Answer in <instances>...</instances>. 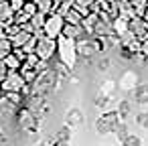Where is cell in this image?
I'll list each match as a JSON object with an SVG mask.
<instances>
[{"mask_svg":"<svg viewBox=\"0 0 148 146\" xmlns=\"http://www.w3.org/2000/svg\"><path fill=\"white\" fill-rule=\"evenodd\" d=\"M134 55H136V51H134L130 45H122V43H120V57H122V59H132Z\"/></svg>","mask_w":148,"mask_h":146,"instance_id":"cell-18","label":"cell"},{"mask_svg":"<svg viewBox=\"0 0 148 146\" xmlns=\"http://www.w3.org/2000/svg\"><path fill=\"white\" fill-rule=\"evenodd\" d=\"M69 138H71V128H69V124H67V126L59 128V132H57L55 140H69Z\"/></svg>","mask_w":148,"mask_h":146,"instance_id":"cell-20","label":"cell"},{"mask_svg":"<svg viewBox=\"0 0 148 146\" xmlns=\"http://www.w3.org/2000/svg\"><path fill=\"white\" fill-rule=\"evenodd\" d=\"M37 146H53L49 140H41V142H37Z\"/></svg>","mask_w":148,"mask_h":146,"instance_id":"cell-25","label":"cell"},{"mask_svg":"<svg viewBox=\"0 0 148 146\" xmlns=\"http://www.w3.org/2000/svg\"><path fill=\"white\" fill-rule=\"evenodd\" d=\"M136 124L142 126V128H148V112H140L136 116Z\"/></svg>","mask_w":148,"mask_h":146,"instance_id":"cell-21","label":"cell"},{"mask_svg":"<svg viewBox=\"0 0 148 146\" xmlns=\"http://www.w3.org/2000/svg\"><path fill=\"white\" fill-rule=\"evenodd\" d=\"M122 118H120V114H118V110L116 112H103L97 120H95V124H93V128H95V132L97 134H110V132H114V128H116V124L120 122Z\"/></svg>","mask_w":148,"mask_h":146,"instance_id":"cell-3","label":"cell"},{"mask_svg":"<svg viewBox=\"0 0 148 146\" xmlns=\"http://www.w3.org/2000/svg\"><path fill=\"white\" fill-rule=\"evenodd\" d=\"M75 47H77V55H81V57H91V55L97 53L95 39H77Z\"/></svg>","mask_w":148,"mask_h":146,"instance_id":"cell-8","label":"cell"},{"mask_svg":"<svg viewBox=\"0 0 148 146\" xmlns=\"http://www.w3.org/2000/svg\"><path fill=\"white\" fill-rule=\"evenodd\" d=\"M55 51H57V39H51V37H47V35H41L39 41H37L35 53H37L41 59L49 61V59L55 55Z\"/></svg>","mask_w":148,"mask_h":146,"instance_id":"cell-6","label":"cell"},{"mask_svg":"<svg viewBox=\"0 0 148 146\" xmlns=\"http://www.w3.org/2000/svg\"><path fill=\"white\" fill-rule=\"evenodd\" d=\"M31 37H33V35H31L29 31L21 29V31H18V33H16V35L12 37V43H14V47H23V45H25V43H27V41H29Z\"/></svg>","mask_w":148,"mask_h":146,"instance_id":"cell-14","label":"cell"},{"mask_svg":"<svg viewBox=\"0 0 148 146\" xmlns=\"http://www.w3.org/2000/svg\"><path fill=\"white\" fill-rule=\"evenodd\" d=\"M108 65H110V61H108V59H101V61L97 63V69H99V71H106Z\"/></svg>","mask_w":148,"mask_h":146,"instance_id":"cell-24","label":"cell"},{"mask_svg":"<svg viewBox=\"0 0 148 146\" xmlns=\"http://www.w3.org/2000/svg\"><path fill=\"white\" fill-rule=\"evenodd\" d=\"M14 49V43L10 37H0V59H4L8 53H12Z\"/></svg>","mask_w":148,"mask_h":146,"instance_id":"cell-13","label":"cell"},{"mask_svg":"<svg viewBox=\"0 0 148 146\" xmlns=\"http://www.w3.org/2000/svg\"><path fill=\"white\" fill-rule=\"evenodd\" d=\"M124 146H142V138L136 136V134H128L124 140H122Z\"/></svg>","mask_w":148,"mask_h":146,"instance_id":"cell-17","label":"cell"},{"mask_svg":"<svg viewBox=\"0 0 148 146\" xmlns=\"http://www.w3.org/2000/svg\"><path fill=\"white\" fill-rule=\"evenodd\" d=\"M95 106H97V108H106V106H108V93H106V91H101V93L95 97Z\"/></svg>","mask_w":148,"mask_h":146,"instance_id":"cell-22","label":"cell"},{"mask_svg":"<svg viewBox=\"0 0 148 146\" xmlns=\"http://www.w3.org/2000/svg\"><path fill=\"white\" fill-rule=\"evenodd\" d=\"M83 112L79 110V108H71L69 112H67V124L69 126H81L83 124Z\"/></svg>","mask_w":148,"mask_h":146,"instance_id":"cell-9","label":"cell"},{"mask_svg":"<svg viewBox=\"0 0 148 146\" xmlns=\"http://www.w3.org/2000/svg\"><path fill=\"white\" fill-rule=\"evenodd\" d=\"M118 114H120L122 120L128 118V114H130V101H128V99H122V101H120V106H118Z\"/></svg>","mask_w":148,"mask_h":146,"instance_id":"cell-19","label":"cell"},{"mask_svg":"<svg viewBox=\"0 0 148 146\" xmlns=\"http://www.w3.org/2000/svg\"><path fill=\"white\" fill-rule=\"evenodd\" d=\"M114 134H116V136H118V140L122 142V140L130 134V132H128V124H126L124 120H120V122L116 124V128H114Z\"/></svg>","mask_w":148,"mask_h":146,"instance_id":"cell-15","label":"cell"},{"mask_svg":"<svg viewBox=\"0 0 148 146\" xmlns=\"http://www.w3.org/2000/svg\"><path fill=\"white\" fill-rule=\"evenodd\" d=\"M63 19H65V23H71V25H81V23H83V14H81L75 6H71V8L65 12Z\"/></svg>","mask_w":148,"mask_h":146,"instance_id":"cell-11","label":"cell"},{"mask_svg":"<svg viewBox=\"0 0 148 146\" xmlns=\"http://www.w3.org/2000/svg\"><path fill=\"white\" fill-rule=\"evenodd\" d=\"M57 83V73L53 69H45L37 75V79L33 81L31 93H39V95H47V91Z\"/></svg>","mask_w":148,"mask_h":146,"instance_id":"cell-2","label":"cell"},{"mask_svg":"<svg viewBox=\"0 0 148 146\" xmlns=\"http://www.w3.org/2000/svg\"><path fill=\"white\" fill-rule=\"evenodd\" d=\"M37 2V6H39V10L41 12H53V6H55V0H35Z\"/></svg>","mask_w":148,"mask_h":146,"instance_id":"cell-16","label":"cell"},{"mask_svg":"<svg viewBox=\"0 0 148 146\" xmlns=\"http://www.w3.org/2000/svg\"><path fill=\"white\" fill-rule=\"evenodd\" d=\"M18 124H21L23 130H27V132H31V134H35V132L39 130V118L33 116L29 108L21 112V116H18Z\"/></svg>","mask_w":148,"mask_h":146,"instance_id":"cell-7","label":"cell"},{"mask_svg":"<svg viewBox=\"0 0 148 146\" xmlns=\"http://www.w3.org/2000/svg\"><path fill=\"white\" fill-rule=\"evenodd\" d=\"M63 27H65V19L57 12H49L47 21H45V27H43V33L51 39H59L61 33H63Z\"/></svg>","mask_w":148,"mask_h":146,"instance_id":"cell-4","label":"cell"},{"mask_svg":"<svg viewBox=\"0 0 148 146\" xmlns=\"http://www.w3.org/2000/svg\"><path fill=\"white\" fill-rule=\"evenodd\" d=\"M27 85H29V83L25 81L23 73H21V71H14V69H8L6 77L2 79V91H4V93H6V91H23Z\"/></svg>","mask_w":148,"mask_h":146,"instance_id":"cell-5","label":"cell"},{"mask_svg":"<svg viewBox=\"0 0 148 146\" xmlns=\"http://www.w3.org/2000/svg\"><path fill=\"white\" fill-rule=\"evenodd\" d=\"M0 146H4V144H0Z\"/></svg>","mask_w":148,"mask_h":146,"instance_id":"cell-26","label":"cell"},{"mask_svg":"<svg viewBox=\"0 0 148 146\" xmlns=\"http://www.w3.org/2000/svg\"><path fill=\"white\" fill-rule=\"evenodd\" d=\"M134 99L138 104H142V106L148 104V83H142V85H138L134 89Z\"/></svg>","mask_w":148,"mask_h":146,"instance_id":"cell-12","label":"cell"},{"mask_svg":"<svg viewBox=\"0 0 148 146\" xmlns=\"http://www.w3.org/2000/svg\"><path fill=\"white\" fill-rule=\"evenodd\" d=\"M4 63H6V67H8V69L21 71V67H23V63H25V61H23V59H21V57L12 51V53H8V55L4 57Z\"/></svg>","mask_w":148,"mask_h":146,"instance_id":"cell-10","label":"cell"},{"mask_svg":"<svg viewBox=\"0 0 148 146\" xmlns=\"http://www.w3.org/2000/svg\"><path fill=\"white\" fill-rule=\"evenodd\" d=\"M6 73H8V67H6L4 59H0V81H2V79L6 77Z\"/></svg>","mask_w":148,"mask_h":146,"instance_id":"cell-23","label":"cell"},{"mask_svg":"<svg viewBox=\"0 0 148 146\" xmlns=\"http://www.w3.org/2000/svg\"><path fill=\"white\" fill-rule=\"evenodd\" d=\"M57 51H59L61 61L71 69V67L75 65V59H77V47H75V41L61 35V37L57 39Z\"/></svg>","mask_w":148,"mask_h":146,"instance_id":"cell-1","label":"cell"}]
</instances>
